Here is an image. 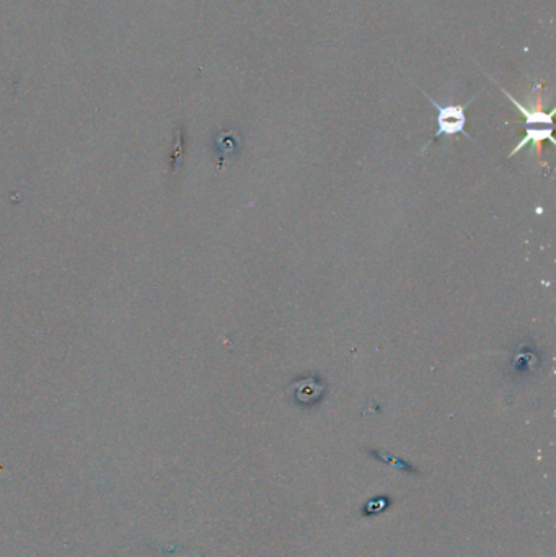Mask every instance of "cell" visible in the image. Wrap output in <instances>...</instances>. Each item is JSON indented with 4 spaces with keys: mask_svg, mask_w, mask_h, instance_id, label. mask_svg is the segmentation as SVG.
Instances as JSON below:
<instances>
[{
    "mask_svg": "<svg viewBox=\"0 0 556 557\" xmlns=\"http://www.w3.org/2000/svg\"><path fill=\"white\" fill-rule=\"evenodd\" d=\"M543 140H550V142L555 143L553 128H528V129H525V137L513 148V152L509 153V158L514 157L517 152H520L522 148L528 145V143H535V145H538V143H542Z\"/></svg>",
    "mask_w": 556,
    "mask_h": 557,
    "instance_id": "3",
    "label": "cell"
},
{
    "mask_svg": "<svg viewBox=\"0 0 556 557\" xmlns=\"http://www.w3.org/2000/svg\"><path fill=\"white\" fill-rule=\"evenodd\" d=\"M501 92H503V95H506V96L509 98V101L513 103L514 106L517 108V111H519L525 118V129H528V128H552L555 109H553L552 113H545L543 109L527 108L520 101H517L516 98L511 95L508 90L501 88Z\"/></svg>",
    "mask_w": 556,
    "mask_h": 557,
    "instance_id": "2",
    "label": "cell"
},
{
    "mask_svg": "<svg viewBox=\"0 0 556 557\" xmlns=\"http://www.w3.org/2000/svg\"><path fill=\"white\" fill-rule=\"evenodd\" d=\"M421 93L427 98L429 103H431L437 111V116H436L437 131H436V134H434L432 139L427 142L426 147H429V143H431L432 140H436L437 137L465 136V137H469L470 140H473L471 136H469V132L465 131V126H467V114L465 113H467V108H469L470 104L475 101V96H471L465 104H440L425 90H421Z\"/></svg>",
    "mask_w": 556,
    "mask_h": 557,
    "instance_id": "1",
    "label": "cell"
}]
</instances>
